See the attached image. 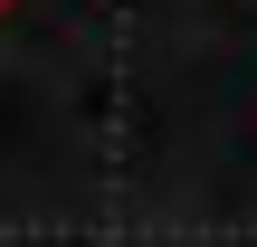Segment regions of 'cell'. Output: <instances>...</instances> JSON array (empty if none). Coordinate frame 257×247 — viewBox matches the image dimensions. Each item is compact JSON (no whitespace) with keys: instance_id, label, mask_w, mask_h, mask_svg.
Segmentation results:
<instances>
[{"instance_id":"1","label":"cell","mask_w":257,"mask_h":247,"mask_svg":"<svg viewBox=\"0 0 257 247\" xmlns=\"http://www.w3.org/2000/svg\"><path fill=\"white\" fill-rule=\"evenodd\" d=\"M10 10H19V0H0V19H10Z\"/></svg>"}]
</instances>
